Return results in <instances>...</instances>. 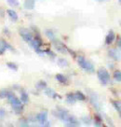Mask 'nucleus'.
Here are the masks:
<instances>
[{
    "label": "nucleus",
    "mask_w": 121,
    "mask_h": 127,
    "mask_svg": "<svg viewBox=\"0 0 121 127\" xmlns=\"http://www.w3.org/2000/svg\"><path fill=\"white\" fill-rule=\"evenodd\" d=\"M77 63H78V64H79V66H80L81 68H83V69H85L86 71L90 72V73L94 72L93 64H92L91 63H90L89 61H87L83 56H78Z\"/></svg>",
    "instance_id": "obj_1"
},
{
    "label": "nucleus",
    "mask_w": 121,
    "mask_h": 127,
    "mask_svg": "<svg viewBox=\"0 0 121 127\" xmlns=\"http://www.w3.org/2000/svg\"><path fill=\"white\" fill-rule=\"evenodd\" d=\"M98 79L101 81V83H102L103 85H106L110 81V75L108 71L104 69V68H100L97 72Z\"/></svg>",
    "instance_id": "obj_2"
},
{
    "label": "nucleus",
    "mask_w": 121,
    "mask_h": 127,
    "mask_svg": "<svg viewBox=\"0 0 121 127\" xmlns=\"http://www.w3.org/2000/svg\"><path fill=\"white\" fill-rule=\"evenodd\" d=\"M20 36H22L23 39H24L25 42H27V43H29V42L34 38L33 34H32L28 29H26V28H21V29H20Z\"/></svg>",
    "instance_id": "obj_3"
},
{
    "label": "nucleus",
    "mask_w": 121,
    "mask_h": 127,
    "mask_svg": "<svg viewBox=\"0 0 121 127\" xmlns=\"http://www.w3.org/2000/svg\"><path fill=\"white\" fill-rule=\"evenodd\" d=\"M52 43H53L54 47L56 48V50H57L59 52L63 53V54L67 53V52H68V51H67V49H68V48H67L66 46L63 43V42H61L60 40H58L57 38H55V39L52 40Z\"/></svg>",
    "instance_id": "obj_4"
},
{
    "label": "nucleus",
    "mask_w": 121,
    "mask_h": 127,
    "mask_svg": "<svg viewBox=\"0 0 121 127\" xmlns=\"http://www.w3.org/2000/svg\"><path fill=\"white\" fill-rule=\"evenodd\" d=\"M35 119L37 122L41 123V125H45V126H49V123H48V113L47 112H41L36 115Z\"/></svg>",
    "instance_id": "obj_5"
},
{
    "label": "nucleus",
    "mask_w": 121,
    "mask_h": 127,
    "mask_svg": "<svg viewBox=\"0 0 121 127\" xmlns=\"http://www.w3.org/2000/svg\"><path fill=\"white\" fill-rule=\"evenodd\" d=\"M90 98L91 104H92L97 109H100V104H99V100H98V97H97V95H96V94H95V93L90 94Z\"/></svg>",
    "instance_id": "obj_6"
},
{
    "label": "nucleus",
    "mask_w": 121,
    "mask_h": 127,
    "mask_svg": "<svg viewBox=\"0 0 121 127\" xmlns=\"http://www.w3.org/2000/svg\"><path fill=\"white\" fill-rule=\"evenodd\" d=\"M6 50H13V48L5 40H0V54H2Z\"/></svg>",
    "instance_id": "obj_7"
},
{
    "label": "nucleus",
    "mask_w": 121,
    "mask_h": 127,
    "mask_svg": "<svg viewBox=\"0 0 121 127\" xmlns=\"http://www.w3.org/2000/svg\"><path fill=\"white\" fill-rule=\"evenodd\" d=\"M108 53H109V56L112 58V59L116 60V61L120 59V52H118L117 50H116V49H112V50H110Z\"/></svg>",
    "instance_id": "obj_8"
},
{
    "label": "nucleus",
    "mask_w": 121,
    "mask_h": 127,
    "mask_svg": "<svg viewBox=\"0 0 121 127\" xmlns=\"http://www.w3.org/2000/svg\"><path fill=\"white\" fill-rule=\"evenodd\" d=\"M115 37H116L115 33H114L113 31H109V33L107 34V36H106V37H105V43L107 44V45L113 43V41L115 40Z\"/></svg>",
    "instance_id": "obj_9"
},
{
    "label": "nucleus",
    "mask_w": 121,
    "mask_h": 127,
    "mask_svg": "<svg viewBox=\"0 0 121 127\" xmlns=\"http://www.w3.org/2000/svg\"><path fill=\"white\" fill-rule=\"evenodd\" d=\"M45 94H46V95H48V97H50V98H56V97H58L57 93H56L54 90L50 89V88H46Z\"/></svg>",
    "instance_id": "obj_10"
},
{
    "label": "nucleus",
    "mask_w": 121,
    "mask_h": 127,
    "mask_svg": "<svg viewBox=\"0 0 121 127\" xmlns=\"http://www.w3.org/2000/svg\"><path fill=\"white\" fill-rule=\"evenodd\" d=\"M35 0H24V8L26 9H33L35 8Z\"/></svg>",
    "instance_id": "obj_11"
},
{
    "label": "nucleus",
    "mask_w": 121,
    "mask_h": 127,
    "mask_svg": "<svg viewBox=\"0 0 121 127\" xmlns=\"http://www.w3.org/2000/svg\"><path fill=\"white\" fill-rule=\"evenodd\" d=\"M66 124L68 126H78L79 125L78 122L76 121V119L74 118V116H71L69 120H68V122L66 123Z\"/></svg>",
    "instance_id": "obj_12"
},
{
    "label": "nucleus",
    "mask_w": 121,
    "mask_h": 127,
    "mask_svg": "<svg viewBox=\"0 0 121 127\" xmlns=\"http://www.w3.org/2000/svg\"><path fill=\"white\" fill-rule=\"evenodd\" d=\"M66 101H67V103H69V104H74L75 103L76 98H75L74 94H72V93L68 94V95H66Z\"/></svg>",
    "instance_id": "obj_13"
},
{
    "label": "nucleus",
    "mask_w": 121,
    "mask_h": 127,
    "mask_svg": "<svg viewBox=\"0 0 121 127\" xmlns=\"http://www.w3.org/2000/svg\"><path fill=\"white\" fill-rule=\"evenodd\" d=\"M8 14L9 16V18L13 22H16V21L18 20V15H17L15 10H13V9H8Z\"/></svg>",
    "instance_id": "obj_14"
},
{
    "label": "nucleus",
    "mask_w": 121,
    "mask_h": 127,
    "mask_svg": "<svg viewBox=\"0 0 121 127\" xmlns=\"http://www.w3.org/2000/svg\"><path fill=\"white\" fill-rule=\"evenodd\" d=\"M56 79L58 80L59 82H61V83H63V84L67 83L66 77L63 76V74H57V75H56Z\"/></svg>",
    "instance_id": "obj_15"
},
{
    "label": "nucleus",
    "mask_w": 121,
    "mask_h": 127,
    "mask_svg": "<svg viewBox=\"0 0 121 127\" xmlns=\"http://www.w3.org/2000/svg\"><path fill=\"white\" fill-rule=\"evenodd\" d=\"M112 104H113L114 107H115L119 113H121V101H119V100H113Z\"/></svg>",
    "instance_id": "obj_16"
},
{
    "label": "nucleus",
    "mask_w": 121,
    "mask_h": 127,
    "mask_svg": "<svg viewBox=\"0 0 121 127\" xmlns=\"http://www.w3.org/2000/svg\"><path fill=\"white\" fill-rule=\"evenodd\" d=\"M21 101H22V103H24V104H26L29 102V96H28V95L26 93L23 92V93L21 94Z\"/></svg>",
    "instance_id": "obj_17"
},
{
    "label": "nucleus",
    "mask_w": 121,
    "mask_h": 127,
    "mask_svg": "<svg viewBox=\"0 0 121 127\" xmlns=\"http://www.w3.org/2000/svg\"><path fill=\"white\" fill-rule=\"evenodd\" d=\"M74 95H75L76 100H79V101H84V100L86 99L85 95H84L83 93H81V92H76V93L74 94Z\"/></svg>",
    "instance_id": "obj_18"
},
{
    "label": "nucleus",
    "mask_w": 121,
    "mask_h": 127,
    "mask_svg": "<svg viewBox=\"0 0 121 127\" xmlns=\"http://www.w3.org/2000/svg\"><path fill=\"white\" fill-rule=\"evenodd\" d=\"M58 65L61 67H66V66H68V62L63 58H60L58 60Z\"/></svg>",
    "instance_id": "obj_19"
},
{
    "label": "nucleus",
    "mask_w": 121,
    "mask_h": 127,
    "mask_svg": "<svg viewBox=\"0 0 121 127\" xmlns=\"http://www.w3.org/2000/svg\"><path fill=\"white\" fill-rule=\"evenodd\" d=\"M36 88L39 89V90H44V89L47 88V83L44 80H40L36 83Z\"/></svg>",
    "instance_id": "obj_20"
},
{
    "label": "nucleus",
    "mask_w": 121,
    "mask_h": 127,
    "mask_svg": "<svg viewBox=\"0 0 121 127\" xmlns=\"http://www.w3.org/2000/svg\"><path fill=\"white\" fill-rule=\"evenodd\" d=\"M114 79L116 81H118V82H121V71L120 70H117L114 73Z\"/></svg>",
    "instance_id": "obj_21"
},
{
    "label": "nucleus",
    "mask_w": 121,
    "mask_h": 127,
    "mask_svg": "<svg viewBox=\"0 0 121 127\" xmlns=\"http://www.w3.org/2000/svg\"><path fill=\"white\" fill-rule=\"evenodd\" d=\"M46 36H47L48 37V39L51 40V41L56 38V37H55L54 33L51 31V30H46Z\"/></svg>",
    "instance_id": "obj_22"
},
{
    "label": "nucleus",
    "mask_w": 121,
    "mask_h": 127,
    "mask_svg": "<svg viewBox=\"0 0 121 127\" xmlns=\"http://www.w3.org/2000/svg\"><path fill=\"white\" fill-rule=\"evenodd\" d=\"M8 1V4L9 5V6H11V7H18L20 5L19 1L18 0H7Z\"/></svg>",
    "instance_id": "obj_23"
},
{
    "label": "nucleus",
    "mask_w": 121,
    "mask_h": 127,
    "mask_svg": "<svg viewBox=\"0 0 121 127\" xmlns=\"http://www.w3.org/2000/svg\"><path fill=\"white\" fill-rule=\"evenodd\" d=\"M102 123V118H101L99 115L95 116V125H96V126H101Z\"/></svg>",
    "instance_id": "obj_24"
},
{
    "label": "nucleus",
    "mask_w": 121,
    "mask_h": 127,
    "mask_svg": "<svg viewBox=\"0 0 121 127\" xmlns=\"http://www.w3.org/2000/svg\"><path fill=\"white\" fill-rule=\"evenodd\" d=\"M7 65H8V68H10L11 70H14V71H16L17 69H18V66H17V64L14 63H8L7 64Z\"/></svg>",
    "instance_id": "obj_25"
},
{
    "label": "nucleus",
    "mask_w": 121,
    "mask_h": 127,
    "mask_svg": "<svg viewBox=\"0 0 121 127\" xmlns=\"http://www.w3.org/2000/svg\"><path fill=\"white\" fill-rule=\"evenodd\" d=\"M9 93H10V92L8 91V90H4V91H1V92H0V96H1V97H6V98H7Z\"/></svg>",
    "instance_id": "obj_26"
},
{
    "label": "nucleus",
    "mask_w": 121,
    "mask_h": 127,
    "mask_svg": "<svg viewBox=\"0 0 121 127\" xmlns=\"http://www.w3.org/2000/svg\"><path fill=\"white\" fill-rule=\"evenodd\" d=\"M82 121L86 123V124H90V120L89 119L88 117H84V118H82Z\"/></svg>",
    "instance_id": "obj_27"
},
{
    "label": "nucleus",
    "mask_w": 121,
    "mask_h": 127,
    "mask_svg": "<svg viewBox=\"0 0 121 127\" xmlns=\"http://www.w3.org/2000/svg\"><path fill=\"white\" fill-rule=\"evenodd\" d=\"M47 52V53H48V55H50L51 57H54V56H55L54 53H53V52H50L49 50H48V51H47V52Z\"/></svg>",
    "instance_id": "obj_28"
},
{
    "label": "nucleus",
    "mask_w": 121,
    "mask_h": 127,
    "mask_svg": "<svg viewBox=\"0 0 121 127\" xmlns=\"http://www.w3.org/2000/svg\"><path fill=\"white\" fill-rule=\"evenodd\" d=\"M117 46L121 49V37H119V38H118V41H117Z\"/></svg>",
    "instance_id": "obj_29"
},
{
    "label": "nucleus",
    "mask_w": 121,
    "mask_h": 127,
    "mask_svg": "<svg viewBox=\"0 0 121 127\" xmlns=\"http://www.w3.org/2000/svg\"><path fill=\"white\" fill-rule=\"evenodd\" d=\"M5 116V111L3 109H0V117H3Z\"/></svg>",
    "instance_id": "obj_30"
},
{
    "label": "nucleus",
    "mask_w": 121,
    "mask_h": 127,
    "mask_svg": "<svg viewBox=\"0 0 121 127\" xmlns=\"http://www.w3.org/2000/svg\"><path fill=\"white\" fill-rule=\"evenodd\" d=\"M98 1H103V0H98Z\"/></svg>",
    "instance_id": "obj_31"
},
{
    "label": "nucleus",
    "mask_w": 121,
    "mask_h": 127,
    "mask_svg": "<svg viewBox=\"0 0 121 127\" xmlns=\"http://www.w3.org/2000/svg\"><path fill=\"white\" fill-rule=\"evenodd\" d=\"M119 2H120V3H121V0H119Z\"/></svg>",
    "instance_id": "obj_32"
}]
</instances>
